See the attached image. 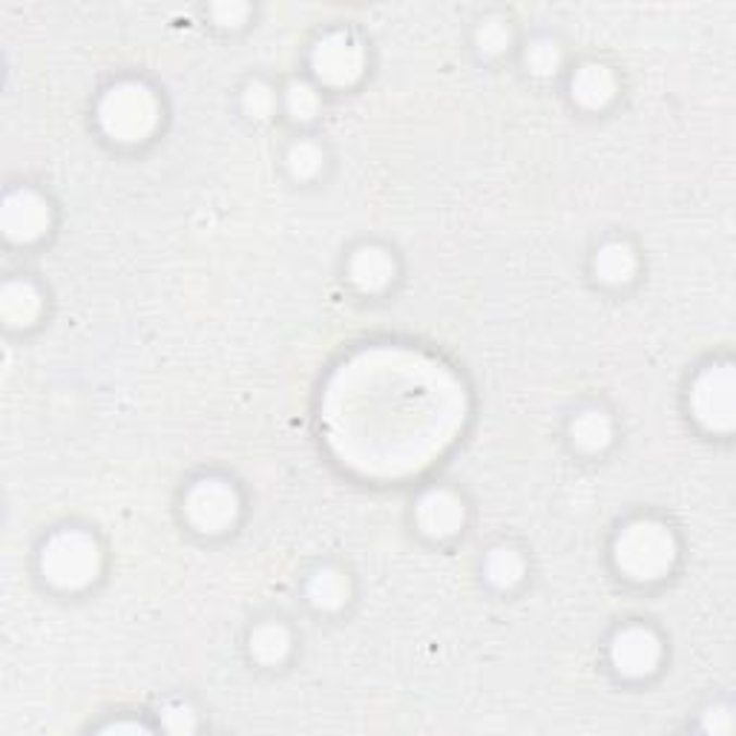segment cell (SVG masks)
Instances as JSON below:
<instances>
[{
    "mask_svg": "<svg viewBox=\"0 0 736 736\" xmlns=\"http://www.w3.org/2000/svg\"><path fill=\"white\" fill-rule=\"evenodd\" d=\"M0 314L9 326L15 329H26L38 320L40 314V294L33 282L12 280L0 291Z\"/></svg>",
    "mask_w": 736,
    "mask_h": 736,
    "instance_id": "cell-12",
    "label": "cell"
},
{
    "mask_svg": "<svg viewBox=\"0 0 736 736\" xmlns=\"http://www.w3.org/2000/svg\"><path fill=\"white\" fill-rule=\"evenodd\" d=\"M573 98L587 110H601L616 98V75L604 64H585L569 81Z\"/></svg>",
    "mask_w": 736,
    "mask_h": 736,
    "instance_id": "cell-11",
    "label": "cell"
},
{
    "mask_svg": "<svg viewBox=\"0 0 736 736\" xmlns=\"http://www.w3.org/2000/svg\"><path fill=\"white\" fill-rule=\"evenodd\" d=\"M561 61H564V56H561V47L555 40L541 38L527 49V70L538 78H550V75L559 73Z\"/></svg>",
    "mask_w": 736,
    "mask_h": 736,
    "instance_id": "cell-21",
    "label": "cell"
},
{
    "mask_svg": "<svg viewBox=\"0 0 736 736\" xmlns=\"http://www.w3.org/2000/svg\"><path fill=\"white\" fill-rule=\"evenodd\" d=\"M101 569V547L84 529H61L40 550V573L61 590L87 587Z\"/></svg>",
    "mask_w": 736,
    "mask_h": 736,
    "instance_id": "cell-3",
    "label": "cell"
},
{
    "mask_svg": "<svg viewBox=\"0 0 736 736\" xmlns=\"http://www.w3.org/2000/svg\"><path fill=\"white\" fill-rule=\"evenodd\" d=\"M285 110L294 121H311L320 112V93L305 81H294L285 89Z\"/></svg>",
    "mask_w": 736,
    "mask_h": 736,
    "instance_id": "cell-20",
    "label": "cell"
},
{
    "mask_svg": "<svg viewBox=\"0 0 736 736\" xmlns=\"http://www.w3.org/2000/svg\"><path fill=\"white\" fill-rule=\"evenodd\" d=\"M690 412L711 432L734 429V366L716 363L690 385Z\"/></svg>",
    "mask_w": 736,
    "mask_h": 736,
    "instance_id": "cell-4",
    "label": "cell"
},
{
    "mask_svg": "<svg viewBox=\"0 0 736 736\" xmlns=\"http://www.w3.org/2000/svg\"><path fill=\"white\" fill-rule=\"evenodd\" d=\"M510 40H513V33H510V24H506L504 17H487V21H480L478 33H475L478 52L487 58L501 56L510 47Z\"/></svg>",
    "mask_w": 736,
    "mask_h": 736,
    "instance_id": "cell-18",
    "label": "cell"
},
{
    "mask_svg": "<svg viewBox=\"0 0 736 736\" xmlns=\"http://www.w3.org/2000/svg\"><path fill=\"white\" fill-rule=\"evenodd\" d=\"M210 15H213L219 26H240L245 15H248V7L245 3H217L210 9Z\"/></svg>",
    "mask_w": 736,
    "mask_h": 736,
    "instance_id": "cell-25",
    "label": "cell"
},
{
    "mask_svg": "<svg viewBox=\"0 0 736 736\" xmlns=\"http://www.w3.org/2000/svg\"><path fill=\"white\" fill-rule=\"evenodd\" d=\"M734 720H731V711L725 704H713L711 711H704L702 716V731L708 734H728Z\"/></svg>",
    "mask_w": 736,
    "mask_h": 736,
    "instance_id": "cell-24",
    "label": "cell"
},
{
    "mask_svg": "<svg viewBox=\"0 0 736 736\" xmlns=\"http://www.w3.org/2000/svg\"><path fill=\"white\" fill-rule=\"evenodd\" d=\"M52 224V208L49 201L35 191H12L0 210V228L12 242H35L49 231Z\"/></svg>",
    "mask_w": 736,
    "mask_h": 736,
    "instance_id": "cell-7",
    "label": "cell"
},
{
    "mask_svg": "<svg viewBox=\"0 0 736 736\" xmlns=\"http://www.w3.org/2000/svg\"><path fill=\"white\" fill-rule=\"evenodd\" d=\"M592 271L608 285H625L636 273V254L627 242H608L592 259Z\"/></svg>",
    "mask_w": 736,
    "mask_h": 736,
    "instance_id": "cell-13",
    "label": "cell"
},
{
    "mask_svg": "<svg viewBox=\"0 0 736 736\" xmlns=\"http://www.w3.org/2000/svg\"><path fill=\"white\" fill-rule=\"evenodd\" d=\"M348 280L360 291H383L394 280V259L385 248L366 245L348 259Z\"/></svg>",
    "mask_w": 736,
    "mask_h": 736,
    "instance_id": "cell-10",
    "label": "cell"
},
{
    "mask_svg": "<svg viewBox=\"0 0 736 736\" xmlns=\"http://www.w3.org/2000/svg\"><path fill=\"white\" fill-rule=\"evenodd\" d=\"M415 515L417 527L432 538L455 536L466 520L464 501L449 489H429L426 495H420Z\"/></svg>",
    "mask_w": 736,
    "mask_h": 736,
    "instance_id": "cell-9",
    "label": "cell"
},
{
    "mask_svg": "<svg viewBox=\"0 0 736 736\" xmlns=\"http://www.w3.org/2000/svg\"><path fill=\"white\" fill-rule=\"evenodd\" d=\"M322 161H326V152L317 142H296L289 150V170L296 179H314L322 170Z\"/></svg>",
    "mask_w": 736,
    "mask_h": 736,
    "instance_id": "cell-19",
    "label": "cell"
},
{
    "mask_svg": "<svg viewBox=\"0 0 736 736\" xmlns=\"http://www.w3.org/2000/svg\"><path fill=\"white\" fill-rule=\"evenodd\" d=\"M573 443L585 452H601L613 441V420L601 408H587L569 426Z\"/></svg>",
    "mask_w": 736,
    "mask_h": 736,
    "instance_id": "cell-14",
    "label": "cell"
},
{
    "mask_svg": "<svg viewBox=\"0 0 736 736\" xmlns=\"http://www.w3.org/2000/svg\"><path fill=\"white\" fill-rule=\"evenodd\" d=\"M483 573L495 587L501 590H510L524 578V559L520 552H515L513 547H495V550L487 555V564H483Z\"/></svg>",
    "mask_w": 736,
    "mask_h": 736,
    "instance_id": "cell-17",
    "label": "cell"
},
{
    "mask_svg": "<svg viewBox=\"0 0 736 736\" xmlns=\"http://www.w3.org/2000/svg\"><path fill=\"white\" fill-rule=\"evenodd\" d=\"M184 515L201 532H222L240 518V495L228 480L205 478L187 489Z\"/></svg>",
    "mask_w": 736,
    "mask_h": 736,
    "instance_id": "cell-5",
    "label": "cell"
},
{
    "mask_svg": "<svg viewBox=\"0 0 736 736\" xmlns=\"http://www.w3.org/2000/svg\"><path fill=\"white\" fill-rule=\"evenodd\" d=\"M679 544L662 520L639 518L630 520L616 536L613 561L633 581H657L667 576L676 564Z\"/></svg>",
    "mask_w": 736,
    "mask_h": 736,
    "instance_id": "cell-1",
    "label": "cell"
},
{
    "mask_svg": "<svg viewBox=\"0 0 736 736\" xmlns=\"http://www.w3.org/2000/svg\"><path fill=\"white\" fill-rule=\"evenodd\" d=\"M242 110L254 121H268L277 110V96L265 81H250L245 93H242Z\"/></svg>",
    "mask_w": 736,
    "mask_h": 736,
    "instance_id": "cell-22",
    "label": "cell"
},
{
    "mask_svg": "<svg viewBox=\"0 0 736 736\" xmlns=\"http://www.w3.org/2000/svg\"><path fill=\"white\" fill-rule=\"evenodd\" d=\"M107 734H124V731H130V734H138V731H147L145 725H138V722H112V725H107Z\"/></svg>",
    "mask_w": 736,
    "mask_h": 736,
    "instance_id": "cell-26",
    "label": "cell"
},
{
    "mask_svg": "<svg viewBox=\"0 0 736 736\" xmlns=\"http://www.w3.org/2000/svg\"><path fill=\"white\" fill-rule=\"evenodd\" d=\"M98 124L121 145L145 142L159 124V101L145 84L124 81L105 93L98 105Z\"/></svg>",
    "mask_w": 736,
    "mask_h": 736,
    "instance_id": "cell-2",
    "label": "cell"
},
{
    "mask_svg": "<svg viewBox=\"0 0 736 736\" xmlns=\"http://www.w3.org/2000/svg\"><path fill=\"white\" fill-rule=\"evenodd\" d=\"M311 66L322 84H329V87H348L366 70V52H363V44L354 35L331 33L317 40Z\"/></svg>",
    "mask_w": 736,
    "mask_h": 736,
    "instance_id": "cell-6",
    "label": "cell"
},
{
    "mask_svg": "<svg viewBox=\"0 0 736 736\" xmlns=\"http://www.w3.org/2000/svg\"><path fill=\"white\" fill-rule=\"evenodd\" d=\"M610 659L622 676L639 679V676L657 671L659 659H662V641L648 627H625L622 633H616V639L610 645Z\"/></svg>",
    "mask_w": 736,
    "mask_h": 736,
    "instance_id": "cell-8",
    "label": "cell"
},
{
    "mask_svg": "<svg viewBox=\"0 0 736 736\" xmlns=\"http://www.w3.org/2000/svg\"><path fill=\"white\" fill-rule=\"evenodd\" d=\"M308 599L314 608L340 610L348 601V578L334 567L317 569L308 581Z\"/></svg>",
    "mask_w": 736,
    "mask_h": 736,
    "instance_id": "cell-15",
    "label": "cell"
},
{
    "mask_svg": "<svg viewBox=\"0 0 736 736\" xmlns=\"http://www.w3.org/2000/svg\"><path fill=\"white\" fill-rule=\"evenodd\" d=\"M289 650H291V633L282 625H277V622L259 625L257 630L250 633V653H254L257 662L280 664L282 659L289 657Z\"/></svg>",
    "mask_w": 736,
    "mask_h": 736,
    "instance_id": "cell-16",
    "label": "cell"
},
{
    "mask_svg": "<svg viewBox=\"0 0 736 736\" xmlns=\"http://www.w3.org/2000/svg\"><path fill=\"white\" fill-rule=\"evenodd\" d=\"M161 716H164V728L173 731V734H191V731H196V713H193L191 704L170 702Z\"/></svg>",
    "mask_w": 736,
    "mask_h": 736,
    "instance_id": "cell-23",
    "label": "cell"
}]
</instances>
